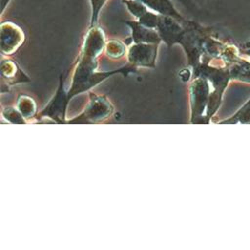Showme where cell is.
I'll return each mask as SVG.
<instances>
[{"instance_id":"6da1fadb","label":"cell","mask_w":250,"mask_h":250,"mask_svg":"<svg viewBox=\"0 0 250 250\" xmlns=\"http://www.w3.org/2000/svg\"><path fill=\"white\" fill-rule=\"evenodd\" d=\"M186 24L187 22L182 23L170 16L160 15L156 30L161 40L170 46L175 43H181L186 31Z\"/></svg>"},{"instance_id":"7a4b0ae2","label":"cell","mask_w":250,"mask_h":250,"mask_svg":"<svg viewBox=\"0 0 250 250\" xmlns=\"http://www.w3.org/2000/svg\"><path fill=\"white\" fill-rule=\"evenodd\" d=\"M24 41L22 29L13 21H3L0 28V45L5 54L14 53Z\"/></svg>"},{"instance_id":"3957f363","label":"cell","mask_w":250,"mask_h":250,"mask_svg":"<svg viewBox=\"0 0 250 250\" xmlns=\"http://www.w3.org/2000/svg\"><path fill=\"white\" fill-rule=\"evenodd\" d=\"M157 47L158 44L135 43L129 49V61L144 66L153 65L157 54Z\"/></svg>"},{"instance_id":"277c9868","label":"cell","mask_w":250,"mask_h":250,"mask_svg":"<svg viewBox=\"0 0 250 250\" xmlns=\"http://www.w3.org/2000/svg\"><path fill=\"white\" fill-rule=\"evenodd\" d=\"M124 23L131 29V39L134 43L159 44L161 41L160 35L155 28L147 27L139 21H125Z\"/></svg>"},{"instance_id":"5b68a950","label":"cell","mask_w":250,"mask_h":250,"mask_svg":"<svg viewBox=\"0 0 250 250\" xmlns=\"http://www.w3.org/2000/svg\"><path fill=\"white\" fill-rule=\"evenodd\" d=\"M143 2L145 5H146L150 10H153L161 15H166L170 16L182 23L188 22V20H186L180 12L176 9L174 4L172 3L171 0H139Z\"/></svg>"},{"instance_id":"8992f818","label":"cell","mask_w":250,"mask_h":250,"mask_svg":"<svg viewBox=\"0 0 250 250\" xmlns=\"http://www.w3.org/2000/svg\"><path fill=\"white\" fill-rule=\"evenodd\" d=\"M230 78L232 80L250 83V62L240 58L236 62L228 65Z\"/></svg>"},{"instance_id":"52a82bcc","label":"cell","mask_w":250,"mask_h":250,"mask_svg":"<svg viewBox=\"0 0 250 250\" xmlns=\"http://www.w3.org/2000/svg\"><path fill=\"white\" fill-rule=\"evenodd\" d=\"M223 124H247L250 123V99L229 118L221 121Z\"/></svg>"},{"instance_id":"ba28073f","label":"cell","mask_w":250,"mask_h":250,"mask_svg":"<svg viewBox=\"0 0 250 250\" xmlns=\"http://www.w3.org/2000/svg\"><path fill=\"white\" fill-rule=\"evenodd\" d=\"M122 3L126 6L127 10L137 20L143 16L149 8L139 0H122Z\"/></svg>"},{"instance_id":"9c48e42d","label":"cell","mask_w":250,"mask_h":250,"mask_svg":"<svg viewBox=\"0 0 250 250\" xmlns=\"http://www.w3.org/2000/svg\"><path fill=\"white\" fill-rule=\"evenodd\" d=\"M105 51L110 58H120L126 52V47L118 40H110L105 44Z\"/></svg>"},{"instance_id":"30bf717a","label":"cell","mask_w":250,"mask_h":250,"mask_svg":"<svg viewBox=\"0 0 250 250\" xmlns=\"http://www.w3.org/2000/svg\"><path fill=\"white\" fill-rule=\"evenodd\" d=\"M160 15L159 13L153 11V10H150L148 9L143 16H141L138 21L147 26V27H150V28H155L157 27V24H158V21H159V18H160Z\"/></svg>"},{"instance_id":"8fae6325","label":"cell","mask_w":250,"mask_h":250,"mask_svg":"<svg viewBox=\"0 0 250 250\" xmlns=\"http://www.w3.org/2000/svg\"><path fill=\"white\" fill-rule=\"evenodd\" d=\"M89 1L91 4V19H90L89 27H92V26L98 25L100 13L108 0H89Z\"/></svg>"},{"instance_id":"7c38bea8","label":"cell","mask_w":250,"mask_h":250,"mask_svg":"<svg viewBox=\"0 0 250 250\" xmlns=\"http://www.w3.org/2000/svg\"><path fill=\"white\" fill-rule=\"evenodd\" d=\"M19 102H20L19 103V109L22 113V115H24L26 118H28L30 115H32V113L34 111V108H35L33 102L30 101L29 99H28V101L20 100Z\"/></svg>"},{"instance_id":"4fadbf2b","label":"cell","mask_w":250,"mask_h":250,"mask_svg":"<svg viewBox=\"0 0 250 250\" xmlns=\"http://www.w3.org/2000/svg\"><path fill=\"white\" fill-rule=\"evenodd\" d=\"M177 1L179 3H181L185 8L188 9L191 12H194L197 9V5L194 0H177Z\"/></svg>"},{"instance_id":"5bb4252c","label":"cell","mask_w":250,"mask_h":250,"mask_svg":"<svg viewBox=\"0 0 250 250\" xmlns=\"http://www.w3.org/2000/svg\"><path fill=\"white\" fill-rule=\"evenodd\" d=\"M10 2H11V0H0V3H1V15L4 13L6 7L9 5Z\"/></svg>"},{"instance_id":"9a60e30c","label":"cell","mask_w":250,"mask_h":250,"mask_svg":"<svg viewBox=\"0 0 250 250\" xmlns=\"http://www.w3.org/2000/svg\"><path fill=\"white\" fill-rule=\"evenodd\" d=\"M242 53H243V54H245L246 56L250 57V48H249V49H246V50H245V51H243Z\"/></svg>"}]
</instances>
